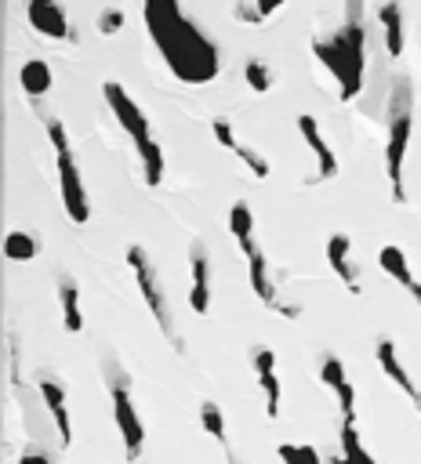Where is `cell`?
<instances>
[{
	"label": "cell",
	"mask_w": 421,
	"mask_h": 464,
	"mask_svg": "<svg viewBox=\"0 0 421 464\" xmlns=\"http://www.w3.org/2000/svg\"><path fill=\"white\" fill-rule=\"evenodd\" d=\"M4 254H8V261H33L37 258V236H29V232H22V228L8 232Z\"/></svg>",
	"instance_id": "603a6c76"
},
{
	"label": "cell",
	"mask_w": 421,
	"mask_h": 464,
	"mask_svg": "<svg viewBox=\"0 0 421 464\" xmlns=\"http://www.w3.org/2000/svg\"><path fill=\"white\" fill-rule=\"evenodd\" d=\"M59 305H62V327L66 334L84 330V312H80V290L70 276H59Z\"/></svg>",
	"instance_id": "ffe728a7"
},
{
	"label": "cell",
	"mask_w": 421,
	"mask_h": 464,
	"mask_svg": "<svg viewBox=\"0 0 421 464\" xmlns=\"http://www.w3.org/2000/svg\"><path fill=\"white\" fill-rule=\"evenodd\" d=\"M378 265H382V272L385 276H392L407 294L417 302V309H421V283L414 279V272H410V265H407V254H403V247H396V244H385L382 251H378Z\"/></svg>",
	"instance_id": "e0dca14e"
},
{
	"label": "cell",
	"mask_w": 421,
	"mask_h": 464,
	"mask_svg": "<svg viewBox=\"0 0 421 464\" xmlns=\"http://www.w3.org/2000/svg\"><path fill=\"white\" fill-rule=\"evenodd\" d=\"M410 135H414V87L407 77H400L389 95V124H385V174H389V189L396 203L407 200L403 167H407Z\"/></svg>",
	"instance_id": "277c9868"
},
{
	"label": "cell",
	"mask_w": 421,
	"mask_h": 464,
	"mask_svg": "<svg viewBox=\"0 0 421 464\" xmlns=\"http://www.w3.org/2000/svg\"><path fill=\"white\" fill-rule=\"evenodd\" d=\"M298 131H301V142L309 145V153L316 156V174H312V182H331L334 174H338V156H334L331 142L324 138L320 120H316V116H309V112H301V116H298Z\"/></svg>",
	"instance_id": "30bf717a"
},
{
	"label": "cell",
	"mask_w": 421,
	"mask_h": 464,
	"mask_svg": "<svg viewBox=\"0 0 421 464\" xmlns=\"http://www.w3.org/2000/svg\"><path fill=\"white\" fill-rule=\"evenodd\" d=\"M37 392H40V399H44V406H47L51 421H55V432H59L62 450H70V446H73V418H70V402H66L62 381H55V377H40V381H37Z\"/></svg>",
	"instance_id": "8fae6325"
},
{
	"label": "cell",
	"mask_w": 421,
	"mask_h": 464,
	"mask_svg": "<svg viewBox=\"0 0 421 464\" xmlns=\"http://www.w3.org/2000/svg\"><path fill=\"white\" fill-rule=\"evenodd\" d=\"M142 15L149 40L156 44L168 70L182 84H210L222 70L219 44L210 40L186 12L178 0H142Z\"/></svg>",
	"instance_id": "6da1fadb"
},
{
	"label": "cell",
	"mask_w": 421,
	"mask_h": 464,
	"mask_svg": "<svg viewBox=\"0 0 421 464\" xmlns=\"http://www.w3.org/2000/svg\"><path fill=\"white\" fill-rule=\"evenodd\" d=\"M244 80H247L251 91L269 95V91L277 87V70H273L269 62H261V58H251V62L244 66Z\"/></svg>",
	"instance_id": "7402d4cb"
},
{
	"label": "cell",
	"mask_w": 421,
	"mask_h": 464,
	"mask_svg": "<svg viewBox=\"0 0 421 464\" xmlns=\"http://www.w3.org/2000/svg\"><path fill=\"white\" fill-rule=\"evenodd\" d=\"M26 19L33 33L47 40H77V29L70 26V15L59 0H26Z\"/></svg>",
	"instance_id": "9c48e42d"
},
{
	"label": "cell",
	"mask_w": 421,
	"mask_h": 464,
	"mask_svg": "<svg viewBox=\"0 0 421 464\" xmlns=\"http://www.w3.org/2000/svg\"><path fill=\"white\" fill-rule=\"evenodd\" d=\"M375 356H378V367H382V374L407 395V402L414 406V410L421 414V388L414 385V377L407 374V367L400 363V352H396V344H392V337H382L378 341V348H375Z\"/></svg>",
	"instance_id": "4fadbf2b"
},
{
	"label": "cell",
	"mask_w": 421,
	"mask_h": 464,
	"mask_svg": "<svg viewBox=\"0 0 421 464\" xmlns=\"http://www.w3.org/2000/svg\"><path fill=\"white\" fill-rule=\"evenodd\" d=\"M229 153H236V156H240V160L247 163V170L254 174V178H269V174H273V167H269V160H266V156H261L258 149H251V145H244L240 138H236V142L229 145Z\"/></svg>",
	"instance_id": "484cf974"
},
{
	"label": "cell",
	"mask_w": 421,
	"mask_h": 464,
	"mask_svg": "<svg viewBox=\"0 0 421 464\" xmlns=\"http://www.w3.org/2000/svg\"><path fill=\"white\" fill-rule=\"evenodd\" d=\"M110 399H113V418H117V432L124 439V457L128 460H138L142 457V446H145V425L138 418V406L131 399V388L124 377H113L110 381Z\"/></svg>",
	"instance_id": "ba28073f"
},
{
	"label": "cell",
	"mask_w": 421,
	"mask_h": 464,
	"mask_svg": "<svg viewBox=\"0 0 421 464\" xmlns=\"http://www.w3.org/2000/svg\"><path fill=\"white\" fill-rule=\"evenodd\" d=\"M284 4H287V0H254V8H258V15H261V19H273Z\"/></svg>",
	"instance_id": "83f0119b"
},
{
	"label": "cell",
	"mask_w": 421,
	"mask_h": 464,
	"mask_svg": "<svg viewBox=\"0 0 421 464\" xmlns=\"http://www.w3.org/2000/svg\"><path fill=\"white\" fill-rule=\"evenodd\" d=\"M200 425H203V432L210 439H219L226 446V414H222V406L215 399H203L200 402Z\"/></svg>",
	"instance_id": "cb8c5ba5"
},
{
	"label": "cell",
	"mask_w": 421,
	"mask_h": 464,
	"mask_svg": "<svg viewBox=\"0 0 421 464\" xmlns=\"http://www.w3.org/2000/svg\"><path fill=\"white\" fill-rule=\"evenodd\" d=\"M363 0H349V19L334 37H316L312 54L331 70L338 80L342 102H352L363 91V70H367V29H363Z\"/></svg>",
	"instance_id": "7a4b0ae2"
},
{
	"label": "cell",
	"mask_w": 421,
	"mask_h": 464,
	"mask_svg": "<svg viewBox=\"0 0 421 464\" xmlns=\"http://www.w3.org/2000/svg\"><path fill=\"white\" fill-rule=\"evenodd\" d=\"M229 228H233V240L240 244V254L247 261V279H251V290L266 302L273 312H284V316H298L294 305H284L280 294H277V279H273V269H269V258L261 254L258 240H254V211L247 200H236L229 207Z\"/></svg>",
	"instance_id": "5b68a950"
},
{
	"label": "cell",
	"mask_w": 421,
	"mask_h": 464,
	"mask_svg": "<svg viewBox=\"0 0 421 464\" xmlns=\"http://www.w3.org/2000/svg\"><path fill=\"white\" fill-rule=\"evenodd\" d=\"M102 98L110 105V112L117 116V124L124 128V135L131 138L138 160H142V178L149 189H156L164 182V149L161 142L153 138V128H149V116L142 112V105L131 98L128 87H120L117 80H105L102 84Z\"/></svg>",
	"instance_id": "3957f363"
},
{
	"label": "cell",
	"mask_w": 421,
	"mask_h": 464,
	"mask_svg": "<svg viewBox=\"0 0 421 464\" xmlns=\"http://www.w3.org/2000/svg\"><path fill=\"white\" fill-rule=\"evenodd\" d=\"M44 128H47L51 149H55V163H59L62 207H66V214H70L73 225H87V218H91V200H87V189H84V178H80V167H77V156H73L70 135H66L62 120H47Z\"/></svg>",
	"instance_id": "8992f818"
},
{
	"label": "cell",
	"mask_w": 421,
	"mask_h": 464,
	"mask_svg": "<svg viewBox=\"0 0 421 464\" xmlns=\"http://www.w3.org/2000/svg\"><path fill=\"white\" fill-rule=\"evenodd\" d=\"M320 381L334 392L342 421H345V425H356V388H352V381H349V374H345V363H342L338 356H324V363H320Z\"/></svg>",
	"instance_id": "7c38bea8"
},
{
	"label": "cell",
	"mask_w": 421,
	"mask_h": 464,
	"mask_svg": "<svg viewBox=\"0 0 421 464\" xmlns=\"http://www.w3.org/2000/svg\"><path fill=\"white\" fill-rule=\"evenodd\" d=\"M95 26H98L102 37H117V33L128 26V15H124L120 8H105V12H98V22H95Z\"/></svg>",
	"instance_id": "4316f807"
},
{
	"label": "cell",
	"mask_w": 421,
	"mask_h": 464,
	"mask_svg": "<svg viewBox=\"0 0 421 464\" xmlns=\"http://www.w3.org/2000/svg\"><path fill=\"white\" fill-rule=\"evenodd\" d=\"M189 309L196 316L210 312V258L200 244L189 254Z\"/></svg>",
	"instance_id": "2e32d148"
},
{
	"label": "cell",
	"mask_w": 421,
	"mask_h": 464,
	"mask_svg": "<svg viewBox=\"0 0 421 464\" xmlns=\"http://www.w3.org/2000/svg\"><path fill=\"white\" fill-rule=\"evenodd\" d=\"M236 19H240V22H251V26H258V22H266V19L258 15V8H247V4H236Z\"/></svg>",
	"instance_id": "f1b7e54d"
},
{
	"label": "cell",
	"mask_w": 421,
	"mask_h": 464,
	"mask_svg": "<svg viewBox=\"0 0 421 464\" xmlns=\"http://www.w3.org/2000/svg\"><path fill=\"white\" fill-rule=\"evenodd\" d=\"M128 269L138 283V294L149 309V316L156 319V327H161V334L171 341L175 352H182V341H178V330H175V319H171V309H168V298L161 290V276H156V265L149 261V254L142 247H128Z\"/></svg>",
	"instance_id": "52a82bcc"
},
{
	"label": "cell",
	"mask_w": 421,
	"mask_h": 464,
	"mask_svg": "<svg viewBox=\"0 0 421 464\" xmlns=\"http://www.w3.org/2000/svg\"><path fill=\"white\" fill-rule=\"evenodd\" d=\"M19 464H51V460H47L44 453H22V457H19Z\"/></svg>",
	"instance_id": "f546056e"
},
{
	"label": "cell",
	"mask_w": 421,
	"mask_h": 464,
	"mask_svg": "<svg viewBox=\"0 0 421 464\" xmlns=\"http://www.w3.org/2000/svg\"><path fill=\"white\" fill-rule=\"evenodd\" d=\"M338 453L331 457V464H375V457L367 453L363 439H359V425H345L342 421V432H338Z\"/></svg>",
	"instance_id": "ac0fdd59"
},
{
	"label": "cell",
	"mask_w": 421,
	"mask_h": 464,
	"mask_svg": "<svg viewBox=\"0 0 421 464\" xmlns=\"http://www.w3.org/2000/svg\"><path fill=\"white\" fill-rule=\"evenodd\" d=\"M277 457L284 464H324L320 453H316V446H309V443H280Z\"/></svg>",
	"instance_id": "d4e9b609"
},
{
	"label": "cell",
	"mask_w": 421,
	"mask_h": 464,
	"mask_svg": "<svg viewBox=\"0 0 421 464\" xmlns=\"http://www.w3.org/2000/svg\"><path fill=\"white\" fill-rule=\"evenodd\" d=\"M251 363H254L258 388H261V395H266V414H269V421H277L280 418V395H284L280 374H277V352L273 348H254Z\"/></svg>",
	"instance_id": "5bb4252c"
},
{
	"label": "cell",
	"mask_w": 421,
	"mask_h": 464,
	"mask_svg": "<svg viewBox=\"0 0 421 464\" xmlns=\"http://www.w3.org/2000/svg\"><path fill=\"white\" fill-rule=\"evenodd\" d=\"M51 84H55V77H51V66L44 62V58H29V62H22L19 70V87L29 95V98H44L51 91Z\"/></svg>",
	"instance_id": "d6986e66"
},
{
	"label": "cell",
	"mask_w": 421,
	"mask_h": 464,
	"mask_svg": "<svg viewBox=\"0 0 421 464\" xmlns=\"http://www.w3.org/2000/svg\"><path fill=\"white\" fill-rule=\"evenodd\" d=\"M327 265L334 269V276L342 279V286L349 290V294H363V283H359V269L352 261V240L349 232H334V236L327 240Z\"/></svg>",
	"instance_id": "9a60e30c"
},
{
	"label": "cell",
	"mask_w": 421,
	"mask_h": 464,
	"mask_svg": "<svg viewBox=\"0 0 421 464\" xmlns=\"http://www.w3.org/2000/svg\"><path fill=\"white\" fill-rule=\"evenodd\" d=\"M378 22H382V33H385V51L392 58L403 54V12H400V0H385L382 12H378Z\"/></svg>",
	"instance_id": "44dd1931"
}]
</instances>
